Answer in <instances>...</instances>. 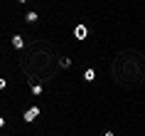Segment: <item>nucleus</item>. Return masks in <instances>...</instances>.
<instances>
[{"label": "nucleus", "mask_w": 145, "mask_h": 136, "mask_svg": "<svg viewBox=\"0 0 145 136\" xmlns=\"http://www.w3.org/2000/svg\"><path fill=\"white\" fill-rule=\"evenodd\" d=\"M20 54V69L30 82H49L59 72V52L49 42H32L22 47Z\"/></svg>", "instance_id": "obj_1"}, {"label": "nucleus", "mask_w": 145, "mask_h": 136, "mask_svg": "<svg viewBox=\"0 0 145 136\" xmlns=\"http://www.w3.org/2000/svg\"><path fill=\"white\" fill-rule=\"evenodd\" d=\"M143 77H145V60L140 50H121L116 54L113 64H111V79H113L121 89L125 92H135L143 87Z\"/></svg>", "instance_id": "obj_2"}, {"label": "nucleus", "mask_w": 145, "mask_h": 136, "mask_svg": "<svg viewBox=\"0 0 145 136\" xmlns=\"http://www.w3.org/2000/svg\"><path fill=\"white\" fill-rule=\"evenodd\" d=\"M22 119L27 121V124H32L35 119H39V106H30V109L25 111V116H22Z\"/></svg>", "instance_id": "obj_3"}, {"label": "nucleus", "mask_w": 145, "mask_h": 136, "mask_svg": "<svg viewBox=\"0 0 145 136\" xmlns=\"http://www.w3.org/2000/svg\"><path fill=\"white\" fill-rule=\"evenodd\" d=\"M74 37L76 40H86L89 37V27H86V25H76V27H74Z\"/></svg>", "instance_id": "obj_4"}, {"label": "nucleus", "mask_w": 145, "mask_h": 136, "mask_svg": "<svg viewBox=\"0 0 145 136\" xmlns=\"http://www.w3.org/2000/svg\"><path fill=\"white\" fill-rule=\"evenodd\" d=\"M12 47H15V50H22L25 47V37L22 35H15V37H12Z\"/></svg>", "instance_id": "obj_5"}, {"label": "nucleus", "mask_w": 145, "mask_h": 136, "mask_svg": "<svg viewBox=\"0 0 145 136\" xmlns=\"http://www.w3.org/2000/svg\"><path fill=\"white\" fill-rule=\"evenodd\" d=\"M39 20V15L37 13H35V10H30V13H27V15H25V23H30V25H35Z\"/></svg>", "instance_id": "obj_6"}, {"label": "nucleus", "mask_w": 145, "mask_h": 136, "mask_svg": "<svg viewBox=\"0 0 145 136\" xmlns=\"http://www.w3.org/2000/svg\"><path fill=\"white\" fill-rule=\"evenodd\" d=\"M30 89H32V94H35V97H39V94H42V82H32Z\"/></svg>", "instance_id": "obj_7"}, {"label": "nucleus", "mask_w": 145, "mask_h": 136, "mask_svg": "<svg viewBox=\"0 0 145 136\" xmlns=\"http://www.w3.org/2000/svg\"><path fill=\"white\" fill-rule=\"evenodd\" d=\"M71 67V60H69V57H61L59 60V69H69Z\"/></svg>", "instance_id": "obj_8"}, {"label": "nucleus", "mask_w": 145, "mask_h": 136, "mask_svg": "<svg viewBox=\"0 0 145 136\" xmlns=\"http://www.w3.org/2000/svg\"><path fill=\"white\" fill-rule=\"evenodd\" d=\"M93 77H96V72H93V69H86L84 72V82H93Z\"/></svg>", "instance_id": "obj_9"}, {"label": "nucleus", "mask_w": 145, "mask_h": 136, "mask_svg": "<svg viewBox=\"0 0 145 136\" xmlns=\"http://www.w3.org/2000/svg\"><path fill=\"white\" fill-rule=\"evenodd\" d=\"M5 87H8V82H5V79L0 77V89H5Z\"/></svg>", "instance_id": "obj_10"}, {"label": "nucleus", "mask_w": 145, "mask_h": 136, "mask_svg": "<svg viewBox=\"0 0 145 136\" xmlns=\"http://www.w3.org/2000/svg\"><path fill=\"white\" fill-rule=\"evenodd\" d=\"M3 126H5V119H3V116H0V129H3Z\"/></svg>", "instance_id": "obj_11"}, {"label": "nucleus", "mask_w": 145, "mask_h": 136, "mask_svg": "<svg viewBox=\"0 0 145 136\" xmlns=\"http://www.w3.org/2000/svg\"><path fill=\"white\" fill-rule=\"evenodd\" d=\"M103 136H113V131H106V134H103Z\"/></svg>", "instance_id": "obj_12"}, {"label": "nucleus", "mask_w": 145, "mask_h": 136, "mask_svg": "<svg viewBox=\"0 0 145 136\" xmlns=\"http://www.w3.org/2000/svg\"><path fill=\"white\" fill-rule=\"evenodd\" d=\"M17 3H27V0H17Z\"/></svg>", "instance_id": "obj_13"}]
</instances>
